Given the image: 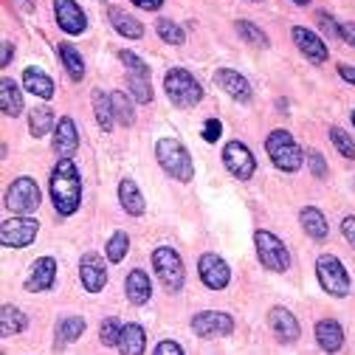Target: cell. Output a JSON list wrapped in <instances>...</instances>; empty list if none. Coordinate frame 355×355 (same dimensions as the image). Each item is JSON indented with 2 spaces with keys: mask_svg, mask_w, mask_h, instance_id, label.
Returning <instances> with one entry per match:
<instances>
[{
  "mask_svg": "<svg viewBox=\"0 0 355 355\" xmlns=\"http://www.w3.org/2000/svg\"><path fill=\"white\" fill-rule=\"evenodd\" d=\"M51 200L62 217H71L79 209L82 181H79V169L73 166L71 158H60L54 172H51Z\"/></svg>",
  "mask_w": 355,
  "mask_h": 355,
  "instance_id": "6da1fadb",
  "label": "cell"
},
{
  "mask_svg": "<svg viewBox=\"0 0 355 355\" xmlns=\"http://www.w3.org/2000/svg\"><path fill=\"white\" fill-rule=\"evenodd\" d=\"M164 91H166V96H169V102H172L175 107H192V105H198V102L203 99L200 82H198L189 71H184V68L166 71V76H164Z\"/></svg>",
  "mask_w": 355,
  "mask_h": 355,
  "instance_id": "7a4b0ae2",
  "label": "cell"
},
{
  "mask_svg": "<svg viewBox=\"0 0 355 355\" xmlns=\"http://www.w3.org/2000/svg\"><path fill=\"white\" fill-rule=\"evenodd\" d=\"M155 155H158V164L164 166V172H169L175 181H181V184H189L192 181V158L187 153V147L178 141V139H161L155 144Z\"/></svg>",
  "mask_w": 355,
  "mask_h": 355,
  "instance_id": "3957f363",
  "label": "cell"
},
{
  "mask_svg": "<svg viewBox=\"0 0 355 355\" xmlns=\"http://www.w3.org/2000/svg\"><path fill=\"white\" fill-rule=\"evenodd\" d=\"M265 150H268L274 166L282 172H296L304 161V153L299 150V144L293 141V136L288 130H274L268 136V141H265Z\"/></svg>",
  "mask_w": 355,
  "mask_h": 355,
  "instance_id": "277c9868",
  "label": "cell"
},
{
  "mask_svg": "<svg viewBox=\"0 0 355 355\" xmlns=\"http://www.w3.org/2000/svg\"><path fill=\"white\" fill-rule=\"evenodd\" d=\"M153 268H155L158 279L164 282V288H166L169 293H178V291L184 288L187 271H184V262H181V257H178L175 248L158 245V248L153 251Z\"/></svg>",
  "mask_w": 355,
  "mask_h": 355,
  "instance_id": "5b68a950",
  "label": "cell"
},
{
  "mask_svg": "<svg viewBox=\"0 0 355 355\" xmlns=\"http://www.w3.org/2000/svg\"><path fill=\"white\" fill-rule=\"evenodd\" d=\"M316 277H319V285H322L330 296H338V299L347 296L349 288H352L347 268L341 265V259L333 257V254H322V257L316 259Z\"/></svg>",
  "mask_w": 355,
  "mask_h": 355,
  "instance_id": "8992f818",
  "label": "cell"
},
{
  "mask_svg": "<svg viewBox=\"0 0 355 355\" xmlns=\"http://www.w3.org/2000/svg\"><path fill=\"white\" fill-rule=\"evenodd\" d=\"M254 245H257V257L268 271L285 274L291 268V254L285 248V243L279 237H274L271 232H257L254 234Z\"/></svg>",
  "mask_w": 355,
  "mask_h": 355,
  "instance_id": "52a82bcc",
  "label": "cell"
},
{
  "mask_svg": "<svg viewBox=\"0 0 355 355\" xmlns=\"http://www.w3.org/2000/svg\"><path fill=\"white\" fill-rule=\"evenodd\" d=\"M37 232H40V223L34 217H12V220H6L3 226H0V243H3L6 248H26V245H31L34 243V237H37Z\"/></svg>",
  "mask_w": 355,
  "mask_h": 355,
  "instance_id": "ba28073f",
  "label": "cell"
},
{
  "mask_svg": "<svg viewBox=\"0 0 355 355\" xmlns=\"http://www.w3.org/2000/svg\"><path fill=\"white\" fill-rule=\"evenodd\" d=\"M40 206V187L31 178H17L6 189V209L15 214H31Z\"/></svg>",
  "mask_w": 355,
  "mask_h": 355,
  "instance_id": "9c48e42d",
  "label": "cell"
},
{
  "mask_svg": "<svg viewBox=\"0 0 355 355\" xmlns=\"http://www.w3.org/2000/svg\"><path fill=\"white\" fill-rule=\"evenodd\" d=\"M223 164L234 178H240V181H248V178H254V172H257V158L251 155V150L243 141H229L223 147Z\"/></svg>",
  "mask_w": 355,
  "mask_h": 355,
  "instance_id": "30bf717a",
  "label": "cell"
},
{
  "mask_svg": "<svg viewBox=\"0 0 355 355\" xmlns=\"http://www.w3.org/2000/svg\"><path fill=\"white\" fill-rule=\"evenodd\" d=\"M198 274H200L203 285L211 291H223L232 279V268L226 265V259L217 257V254H203L198 259Z\"/></svg>",
  "mask_w": 355,
  "mask_h": 355,
  "instance_id": "8fae6325",
  "label": "cell"
},
{
  "mask_svg": "<svg viewBox=\"0 0 355 355\" xmlns=\"http://www.w3.org/2000/svg\"><path fill=\"white\" fill-rule=\"evenodd\" d=\"M291 37H293V42H296V49H299L310 62H313V65L327 62L330 51H327V42H324L319 34H313L310 28H302V26H293V28H291Z\"/></svg>",
  "mask_w": 355,
  "mask_h": 355,
  "instance_id": "7c38bea8",
  "label": "cell"
},
{
  "mask_svg": "<svg viewBox=\"0 0 355 355\" xmlns=\"http://www.w3.org/2000/svg\"><path fill=\"white\" fill-rule=\"evenodd\" d=\"M192 330L200 338H217V336H232L234 330V319L229 313H211V310H203L192 319Z\"/></svg>",
  "mask_w": 355,
  "mask_h": 355,
  "instance_id": "4fadbf2b",
  "label": "cell"
},
{
  "mask_svg": "<svg viewBox=\"0 0 355 355\" xmlns=\"http://www.w3.org/2000/svg\"><path fill=\"white\" fill-rule=\"evenodd\" d=\"M79 279L85 285L87 293H99L105 285H107V268H105V262L99 254H85L79 259Z\"/></svg>",
  "mask_w": 355,
  "mask_h": 355,
  "instance_id": "5bb4252c",
  "label": "cell"
},
{
  "mask_svg": "<svg viewBox=\"0 0 355 355\" xmlns=\"http://www.w3.org/2000/svg\"><path fill=\"white\" fill-rule=\"evenodd\" d=\"M54 15H57V26L65 34H82L87 28L85 12L79 9V3H73V0H54Z\"/></svg>",
  "mask_w": 355,
  "mask_h": 355,
  "instance_id": "9a60e30c",
  "label": "cell"
},
{
  "mask_svg": "<svg viewBox=\"0 0 355 355\" xmlns=\"http://www.w3.org/2000/svg\"><path fill=\"white\" fill-rule=\"evenodd\" d=\"M31 277H28V282H26V291H31V293H40V291H51V285H54V279H57V259H51V257H40L34 265H31Z\"/></svg>",
  "mask_w": 355,
  "mask_h": 355,
  "instance_id": "2e32d148",
  "label": "cell"
},
{
  "mask_svg": "<svg viewBox=\"0 0 355 355\" xmlns=\"http://www.w3.org/2000/svg\"><path fill=\"white\" fill-rule=\"evenodd\" d=\"M214 82L223 87V91H226L232 99H237V102H248V99H251V85H248V79L240 76L237 71L220 68V71H214Z\"/></svg>",
  "mask_w": 355,
  "mask_h": 355,
  "instance_id": "e0dca14e",
  "label": "cell"
},
{
  "mask_svg": "<svg viewBox=\"0 0 355 355\" xmlns=\"http://www.w3.org/2000/svg\"><path fill=\"white\" fill-rule=\"evenodd\" d=\"M79 147V132H76V124L73 119H60L57 124V132H54V153L62 155V158H71Z\"/></svg>",
  "mask_w": 355,
  "mask_h": 355,
  "instance_id": "ac0fdd59",
  "label": "cell"
},
{
  "mask_svg": "<svg viewBox=\"0 0 355 355\" xmlns=\"http://www.w3.org/2000/svg\"><path fill=\"white\" fill-rule=\"evenodd\" d=\"M268 322H271V327H274V333H277V338H279L282 344H293V341L299 338V322L293 319L291 310L274 307L271 316H268Z\"/></svg>",
  "mask_w": 355,
  "mask_h": 355,
  "instance_id": "d6986e66",
  "label": "cell"
},
{
  "mask_svg": "<svg viewBox=\"0 0 355 355\" xmlns=\"http://www.w3.org/2000/svg\"><path fill=\"white\" fill-rule=\"evenodd\" d=\"M0 110H3V116H12V119H17V116L26 110V107H23L20 87H17L9 76L0 79Z\"/></svg>",
  "mask_w": 355,
  "mask_h": 355,
  "instance_id": "ffe728a7",
  "label": "cell"
},
{
  "mask_svg": "<svg viewBox=\"0 0 355 355\" xmlns=\"http://www.w3.org/2000/svg\"><path fill=\"white\" fill-rule=\"evenodd\" d=\"M124 291H127V299H130L132 304H147V302H150V296H153V285H150L147 271H141V268L130 271Z\"/></svg>",
  "mask_w": 355,
  "mask_h": 355,
  "instance_id": "44dd1931",
  "label": "cell"
},
{
  "mask_svg": "<svg viewBox=\"0 0 355 355\" xmlns=\"http://www.w3.org/2000/svg\"><path fill=\"white\" fill-rule=\"evenodd\" d=\"M107 17H110V26H113L121 37H127V40H141V37H144V26H141L136 17H132V15H127L124 9L110 6Z\"/></svg>",
  "mask_w": 355,
  "mask_h": 355,
  "instance_id": "7402d4cb",
  "label": "cell"
},
{
  "mask_svg": "<svg viewBox=\"0 0 355 355\" xmlns=\"http://www.w3.org/2000/svg\"><path fill=\"white\" fill-rule=\"evenodd\" d=\"M316 341H319V347L324 352H338L344 347V330H341V324L333 322V319H322L316 324Z\"/></svg>",
  "mask_w": 355,
  "mask_h": 355,
  "instance_id": "603a6c76",
  "label": "cell"
},
{
  "mask_svg": "<svg viewBox=\"0 0 355 355\" xmlns=\"http://www.w3.org/2000/svg\"><path fill=\"white\" fill-rule=\"evenodd\" d=\"M147 347V333L141 324H124L121 338H119V349L121 355H144Z\"/></svg>",
  "mask_w": 355,
  "mask_h": 355,
  "instance_id": "cb8c5ba5",
  "label": "cell"
},
{
  "mask_svg": "<svg viewBox=\"0 0 355 355\" xmlns=\"http://www.w3.org/2000/svg\"><path fill=\"white\" fill-rule=\"evenodd\" d=\"M119 200H121L124 211H127V214H132V217L144 214V209H147V203H144V195L139 192V187L132 184L130 178H124V181L119 184Z\"/></svg>",
  "mask_w": 355,
  "mask_h": 355,
  "instance_id": "d4e9b609",
  "label": "cell"
},
{
  "mask_svg": "<svg viewBox=\"0 0 355 355\" xmlns=\"http://www.w3.org/2000/svg\"><path fill=\"white\" fill-rule=\"evenodd\" d=\"M23 85H26V91L40 96V99H51L54 96V82L42 73L40 68H26L23 71Z\"/></svg>",
  "mask_w": 355,
  "mask_h": 355,
  "instance_id": "484cf974",
  "label": "cell"
},
{
  "mask_svg": "<svg viewBox=\"0 0 355 355\" xmlns=\"http://www.w3.org/2000/svg\"><path fill=\"white\" fill-rule=\"evenodd\" d=\"M299 220H302V229H304L310 237H313V240H324V237H327V220H324V214H322L319 209H313V206L302 209Z\"/></svg>",
  "mask_w": 355,
  "mask_h": 355,
  "instance_id": "4316f807",
  "label": "cell"
},
{
  "mask_svg": "<svg viewBox=\"0 0 355 355\" xmlns=\"http://www.w3.org/2000/svg\"><path fill=\"white\" fill-rule=\"evenodd\" d=\"M23 330H26V316L20 313L17 307L3 304V310H0V333H3V338L20 336Z\"/></svg>",
  "mask_w": 355,
  "mask_h": 355,
  "instance_id": "83f0119b",
  "label": "cell"
},
{
  "mask_svg": "<svg viewBox=\"0 0 355 355\" xmlns=\"http://www.w3.org/2000/svg\"><path fill=\"white\" fill-rule=\"evenodd\" d=\"M28 130H31L34 139H42L46 132H51L54 130V113H51V107H34L28 113Z\"/></svg>",
  "mask_w": 355,
  "mask_h": 355,
  "instance_id": "f1b7e54d",
  "label": "cell"
},
{
  "mask_svg": "<svg viewBox=\"0 0 355 355\" xmlns=\"http://www.w3.org/2000/svg\"><path fill=\"white\" fill-rule=\"evenodd\" d=\"M60 57H62V65H65L68 76H71L73 82H82V76H85V62H82L79 51L71 46V42H60Z\"/></svg>",
  "mask_w": 355,
  "mask_h": 355,
  "instance_id": "f546056e",
  "label": "cell"
},
{
  "mask_svg": "<svg viewBox=\"0 0 355 355\" xmlns=\"http://www.w3.org/2000/svg\"><path fill=\"white\" fill-rule=\"evenodd\" d=\"M82 333H85V319H79V316H65V319L57 324V344L65 347V344L76 341Z\"/></svg>",
  "mask_w": 355,
  "mask_h": 355,
  "instance_id": "4dcf8cb0",
  "label": "cell"
},
{
  "mask_svg": "<svg viewBox=\"0 0 355 355\" xmlns=\"http://www.w3.org/2000/svg\"><path fill=\"white\" fill-rule=\"evenodd\" d=\"M94 110H96V121H99V127L105 130V132H110L113 130V102H110V96L107 94H102V91H94Z\"/></svg>",
  "mask_w": 355,
  "mask_h": 355,
  "instance_id": "1f68e13d",
  "label": "cell"
},
{
  "mask_svg": "<svg viewBox=\"0 0 355 355\" xmlns=\"http://www.w3.org/2000/svg\"><path fill=\"white\" fill-rule=\"evenodd\" d=\"M110 102H113V116H116L124 127H130L132 121H136V110H132L130 96H124L121 91H113V94H110Z\"/></svg>",
  "mask_w": 355,
  "mask_h": 355,
  "instance_id": "d6a6232c",
  "label": "cell"
},
{
  "mask_svg": "<svg viewBox=\"0 0 355 355\" xmlns=\"http://www.w3.org/2000/svg\"><path fill=\"white\" fill-rule=\"evenodd\" d=\"M127 87L132 91L141 105L153 102V87H150V76H139V73H127Z\"/></svg>",
  "mask_w": 355,
  "mask_h": 355,
  "instance_id": "836d02e7",
  "label": "cell"
},
{
  "mask_svg": "<svg viewBox=\"0 0 355 355\" xmlns=\"http://www.w3.org/2000/svg\"><path fill=\"white\" fill-rule=\"evenodd\" d=\"M237 34H240L245 42H251V46H259V49L268 46V37H265V31H259L251 20H237Z\"/></svg>",
  "mask_w": 355,
  "mask_h": 355,
  "instance_id": "e575fe53",
  "label": "cell"
},
{
  "mask_svg": "<svg viewBox=\"0 0 355 355\" xmlns=\"http://www.w3.org/2000/svg\"><path fill=\"white\" fill-rule=\"evenodd\" d=\"M130 251V237L124 232H116L110 240H107V259L110 262H121Z\"/></svg>",
  "mask_w": 355,
  "mask_h": 355,
  "instance_id": "d590c367",
  "label": "cell"
},
{
  "mask_svg": "<svg viewBox=\"0 0 355 355\" xmlns=\"http://www.w3.org/2000/svg\"><path fill=\"white\" fill-rule=\"evenodd\" d=\"M158 37L164 40V42H172V46H181V42L187 40V34H184V28L178 26V23H172V20H158Z\"/></svg>",
  "mask_w": 355,
  "mask_h": 355,
  "instance_id": "8d00e7d4",
  "label": "cell"
},
{
  "mask_svg": "<svg viewBox=\"0 0 355 355\" xmlns=\"http://www.w3.org/2000/svg\"><path fill=\"white\" fill-rule=\"evenodd\" d=\"M121 322L119 319H105L102 327H99V338L105 347H119V338H121Z\"/></svg>",
  "mask_w": 355,
  "mask_h": 355,
  "instance_id": "74e56055",
  "label": "cell"
},
{
  "mask_svg": "<svg viewBox=\"0 0 355 355\" xmlns=\"http://www.w3.org/2000/svg\"><path fill=\"white\" fill-rule=\"evenodd\" d=\"M330 139H333V144H336V150L344 155V158H349V161H355V141L347 136V132L341 130V127H333L330 130Z\"/></svg>",
  "mask_w": 355,
  "mask_h": 355,
  "instance_id": "f35d334b",
  "label": "cell"
},
{
  "mask_svg": "<svg viewBox=\"0 0 355 355\" xmlns=\"http://www.w3.org/2000/svg\"><path fill=\"white\" fill-rule=\"evenodd\" d=\"M119 60L127 65L130 73H139V76H150V65H144V60H139L132 51H119Z\"/></svg>",
  "mask_w": 355,
  "mask_h": 355,
  "instance_id": "ab89813d",
  "label": "cell"
},
{
  "mask_svg": "<svg viewBox=\"0 0 355 355\" xmlns=\"http://www.w3.org/2000/svg\"><path fill=\"white\" fill-rule=\"evenodd\" d=\"M307 164H310V172H313V178H324L327 175V164H324L322 153L307 150Z\"/></svg>",
  "mask_w": 355,
  "mask_h": 355,
  "instance_id": "60d3db41",
  "label": "cell"
},
{
  "mask_svg": "<svg viewBox=\"0 0 355 355\" xmlns=\"http://www.w3.org/2000/svg\"><path fill=\"white\" fill-rule=\"evenodd\" d=\"M220 132H223V124H220L217 119H206V124H203V141H217L220 139Z\"/></svg>",
  "mask_w": 355,
  "mask_h": 355,
  "instance_id": "b9f144b4",
  "label": "cell"
},
{
  "mask_svg": "<svg viewBox=\"0 0 355 355\" xmlns=\"http://www.w3.org/2000/svg\"><path fill=\"white\" fill-rule=\"evenodd\" d=\"M316 20H319V28H322L327 37H341V34H338V26H336V20H333L330 15H324V12H322Z\"/></svg>",
  "mask_w": 355,
  "mask_h": 355,
  "instance_id": "7bdbcfd3",
  "label": "cell"
},
{
  "mask_svg": "<svg viewBox=\"0 0 355 355\" xmlns=\"http://www.w3.org/2000/svg\"><path fill=\"white\" fill-rule=\"evenodd\" d=\"M155 355H184V349L178 347L175 341H161V344L155 347Z\"/></svg>",
  "mask_w": 355,
  "mask_h": 355,
  "instance_id": "ee69618b",
  "label": "cell"
},
{
  "mask_svg": "<svg viewBox=\"0 0 355 355\" xmlns=\"http://www.w3.org/2000/svg\"><path fill=\"white\" fill-rule=\"evenodd\" d=\"M341 234L349 240V245L355 248V217H344V223H341Z\"/></svg>",
  "mask_w": 355,
  "mask_h": 355,
  "instance_id": "f6af8a7d",
  "label": "cell"
},
{
  "mask_svg": "<svg viewBox=\"0 0 355 355\" xmlns=\"http://www.w3.org/2000/svg\"><path fill=\"white\" fill-rule=\"evenodd\" d=\"M12 57H15V46L9 40H3V57H0V68H6L12 62Z\"/></svg>",
  "mask_w": 355,
  "mask_h": 355,
  "instance_id": "bcb514c9",
  "label": "cell"
},
{
  "mask_svg": "<svg viewBox=\"0 0 355 355\" xmlns=\"http://www.w3.org/2000/svg\"><path fill=\"white\" fill-rule=\"evenodd\" d=\"M338 34L349 42V46H355V26L352 23H344V26H338Z\"/></svg>",
  "mask_w": 355,
  "mask_h": 355,
  "instance_id": "7dc6e473",
  "label": "cell"
},
{
  "mask_svg": "<svg viewBox=\"0 0 355 355\" xmlns=\"http://www.w3.org/2000/svg\"><path fill=\"white\" fill-rule=\"evenodd\" d=\"M139 9H147V12H155V9H161V3L164 0H132Z\"/></svg>",
  "mask_w": 355,
  "mask_h": 355,
  "instance_id": "c3c4849f",
  "label": "cell"
},
{
  "mask_svg": "<svg viewBox=\"0 0 355 355\" xmlns=\"http://www.w3.org/2000/svg\"><path fill=\"white\" fill-rule=\"evenodd\" d=\"M338 76L355 85V68H349V65H338Z\"/></svg>",
  "mask_w": 355,
  "mask_h": 355,
  "instance_id": "681fc988",
  "label": "cell"
},
{
  "mask_svg": "<svg viewBox=\"0 0 355 355\" xmlns=\"http://www.w3.org/2000/svg\"><path fill=\"white\" fill-rule=\"evenodd\" d=\"M15 3H17L23 12H31V9H34V0H15Z\"/></svg>",
  "mask_w": 355,
  "mask_h": 355,
  "instance_id": "f907efd6",
  "label": "cell"
},
{
  "mask_svg": "<svg viewBox=\"0 0 355 355\" xmlns=\"http://www.w3.org/2000/svg\"><path fill=\"white\" fill-rule=\"evenodd\" d=\"M293 3H296V6H307V3H310V0H293Z\"/></svg>",
  "mask_w": 355,
  "mask_h": 355,
  "instance_id": "816d5d0a",
  "label": "cell"
},
{
  "mask_svg": "<svg viewBox=\"0 0 355 355\" xmlns=\"http://www.w3.org/2000/svg\"><path fill=\"white\" fill-rule=\"evenodd\" d=\"M352 124H355V110H352Z\"/></svg>",
  "mask_w": 355,
  "mask_h": 355,
  "instance_id": "f5cc1de1",
  "label": "cell"
}]
</instances>
